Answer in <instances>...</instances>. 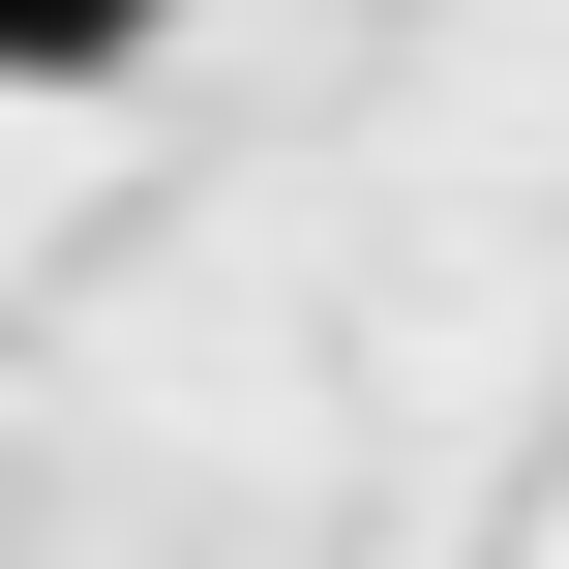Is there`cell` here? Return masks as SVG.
I'll return each mask as SVG.
<instances>
[{
	"mask_svg": "<svg viewBox=\"0 0 569 569\" xmlns=\"http://www.w3.org/2000/svg\"><path fill=\"white\" fill-rule=\"evenodd\" d=\"M180 0H0V90H90V60H150Z\"/></svg>",
	"mask_w": 569,
	"mask_h": 569,
	"instance_id": "1",
	"label": "cell"
}]
</instances>
